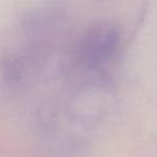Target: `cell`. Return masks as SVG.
<instances>
[{
	"label": "cell",
	"mask_w": 157,
	"mask_h": 157,
	"mask_svg": "<svg viewBox=\"0 0 157 157\" xmlns=\"http://www.w3.org/2000/svg\"><path fill=\"white\" fill-rule=\"evenodd\" d=\"M121 35L110 23H98L81 37L76 45V56L82 66L97 68L110 60L118 45Z\"/></svg>",
	"instance_id": "1"
}]
</instances>
